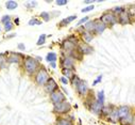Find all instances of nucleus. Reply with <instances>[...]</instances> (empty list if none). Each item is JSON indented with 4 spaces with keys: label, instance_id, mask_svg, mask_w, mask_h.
<instances>
[{
    "label": "nucleus",
    "instance_id": "nucleus-36",
    "mask_svg": "<svg viewBox=\"0 0 135 125\" xmlns=\"http://www.w3.org/2000/svg\"><path fill=\"white\" fill-rule=\"evenodd\" d=\"M87 21H88V17H84V18H82L80 22L78 23V25H82V24H84V23H86Z\"/></svg>",
    "mask_w": 135,
    "mask_h": 125
},
{
    "label": "nucleus",
    "instance_id": "nucleus-33",
    "mask_svg": "<svg viewBox=\"0 0 135 125\" xmlns=\"http://www.w3.org/2000/svg\"><path fill=\"white\" fill-rule=\"evenodd\" d=\"M93 9H94V6H89V7H86V8H84V9H82V12H83V13H85V12L92 11Z\"/></svg>",
    "mask_w": 135,
    "mask_h": 125
},
{
    "label": "nucleus",
    "instance_id": "nucleus-41",
    "mask_svg": "<svg viewBox=\"0 0 135 125\" xmlns=\"http://www.w3.org/2000/svg\"><path fill=\"white\" fill-rule=\"evenodd\" d=\"M15 23H16V25H18V24H19V19L16 18V19H15Z\"/></svg>",
    "mask_w": 135,
    "mask_h": 125
},
{
    "label": "nucleus",
    "instance_id": "nucleus-18",
    "mask_svg": "<svg viewBox=\"0 0 135 125\" xmlns=\"http://www.w3.org/2000/svg\"><path fill=\"white\" fill-rule=\"evenodd\" d=\"M5 6H6V9H9V10H14V9H16L17 8V2H15V1H7L5 3Z\"/></svg>",
    "mask_w": 135,
    "mask_h": 125
},
{
    "label": "nucleus",
    "instance_id": "nucleus-35",
    "mask_svg": "<svg viewBox=\"0 0 135 125\" xmlns=\"http://www.w3.org/2000/svg\"><path fill=\"white\" fill-rule=\"evenodd\" d=\"M114 12H116V13H122V12H124V9H122V8H115L114 9Z\"/></svg>",
    "mask_w": 135,
    "mask_h": 125
},
{
    "label": "nucleus",
    "instance_id": "nucleus-43",
    "mask_svg": "<svg viewBox=\"0 0 135 125\" xmlns=\"http://www.w3.org/2000/svg\"><path fill=\"white\" fill-rule=\"evenodd\" d=\"M84 3H93V1H88V0H87V1H84Z\"/></svg>",
    "mask_w": 135,
    "mask_h": 125
},
{
    "label": "nucleus",
    "instance_id": "nucleus-37",
    "mask_svg": "<svg viewBox=\"0 0 135 125\" xmlns=\"http://www.w3.org/2000/svg\"><path fill=\"white\" fill-rule=\"evenodd\" d=\"M101 78H102V76H99V77L96 79V80H95V81L93 82V84H94V86H96V84L97 83H99V81H100V80H101Z\"/></svg>",
    "mask_w": 135,
    "mask_h": 125
},
{
    "label": "nucleus",
    "instance_id": "nucleus-10",
    "mask_svg": "<svg viewBox=\"0 0 135 125\" xmlns=\"http://www.w3.org/2000/svg\"><path fill=\"white\" fill-rule=\"evenodd\" d=\"M74 47H76V45H74L73 43H71L70 41H68V40H66V41L63 42V45H62L63 49L68 50L69 52H71L72 50H74Z\"/></svg>",
    "mask_w": 135,
    "mask_h": 125
},
{
    "label": "nucleus",
    "instance_id": "nucleus-30",
    "mask_svg": "<svg viewBox=\"0 0 135 125\" xmlns=\"http://www.w3.org/2000/svg\"><path fill=\"white\" fill-rule=\"evenodd\" d=\"M41 24H42V22L37 21V19H31V21L29 22L30 26H32V25H41Z\"/></svg>",
    "mask_w": 135,
    "mask_h": 125
},
{
    "label": "nucleus",
    "instance_id": "nucleus-17",
    "mask_svg": "<svg viewBox=\"0 0 135 125\" xmlns=\"http://www.w3.org/2000/svg\"><path fill=\"white\" fill-rule=\"evenodd\" d=\"M46 60L47 61H49L50 63L54 62L55 60H57V54H54V52H49V54L47 55V57H46Z\"/></svg>",
    "mask_w": 135,
    "mask_h": 125
},
{
    "label": "nucleus",
    "instance_id": "nucleus-21",
    "mask_svg": "<svg viewBox=\"0 0 135 125\" xmlns=\"http://www.w3.org/2000/svg\"><path fill=\"white\" fill-rule=\"evenodd\" d=\"M62 73H63V75H64L65 77H67V78L72 77V71L69 70V68H63Z\"/></svg>",
    "mask_w": 135,
    "mask_h": 125
},
{
    "label": "nucleus",
    "instance_id": "nucleus-1",
    "mask_svg": "<svg viewBox=\"0 0 135 125\" xmlns=\"http://www.w3.org/2000/svg\"><path fill=\"white\" fill-rule=\"evenodd\" d=\"M37 61L35 60L34 58H31V57H28L26 60H25V67H26V70L28 73H30V74H32L34 73L35 71H36V68H37Z\"/></svg>",
    "mask_w": 135,
    "mask_h": 125
},
{
    "label": "nucleus",
    "instance_id": "nucleus-29",
    "mask_svg": "<svg viewBox=\"0 0 135 125\" xmlns=\"http://www.w3.org/2000/svg\"><path fill=\"white\" fill-rule=\"evenodd\" d=\"M41 16L44 18V21H46V22H48L49 18H50V17H49V14L47 13V12H43V13L41 14Z\"/></svg>",
    "mask_w": 135,
    "mask_h": 125
},
{
    "label": "nucleus",
    "instance_id": "nucleus-19",
    "mask_svg": "<svg viewBox=\"0 0 135 125\" xmlns=\"http://www.w3.org/2000/svg\"><path fill=\"white\" fill-rule=\"evenodd\" d=\"M57 125H72V123L66 119H59L57 121Z\"/></svg>",
    "mask_w": 135,
    "mask_h": 125
},
{
    "label": "nucleus",
    "instance_id": "nucleus-5",
    "mask_svg": "<svg viewBox=\"0 0 135 125\" xmlns=\"http://www.w3.org/2000/svg\"><path fill=\"white\" fill-rule=\"evenodd\" d=\"M51 100L53 102V104H59V103L65 102V96L61 91H57L51 93Z\"/></svg>",
    "mask_w": 135,
    "mask_h": 125
},
{
    "label": "nucleus",
    "instance_id": "nucleus-2",
    "mask_svg": "<svg viewBox=\"0 0 135 125\" xmlns=\"http://www.w3.org/2000/svg\"><path fill=\"white\" fill-rule=\"evenodd\" d=\"M70 110V105L66 102H62L59 104H54V111L59 113H65Z\"/></svg>",
    "mask_w": 135,
    "mask_h": 125
},
{
    "label": "nucleus",
    "instance_id": "nucleus-28",
    "mask_svg": "<svg viewBox=\"0 0 135 125\" xmlns=\"http://www.w3.org/2000/svg\"><path fill=\"white\" fill-rule=\"evenodd\" d=\"M12 28H13V25H12V23H11V22L4 24V29H5V31H10V30H12Z\"/></svg>",
    "mask_w": 135,
    "mask_h": 125
},
{
    "label": "nucleus",
    "instance_id": "nucleus-31",
    "mask_svg": "<svg viewBox=\"0 0 135 125\" xmlns=\"http://www.w3.org/2000/svg\"><path fill=\"white\" fill-rule=\"evenodd\" d=\"M1 22L3 24H6V23H9L10 22V16L9 15H5V16H3V17L1 18Z\"/></svg>",
    "mask_w": 135,
    "mask_h": 125
},
{
    "label": "nucleus",
    "instance_id": "nucleus-32",
    "mask_svg": "<svg viewBox=\"0 0 135 125\" xmlns=\"http://www.w3.org/2000/svg\"><path fill=\"white\" fill-rule=\"evenodd\" d=\"M67 0H58L57 1V5L58 6H65V5H67Z\"/></svg>",
    "mask_w": 135,
    "mask_h": 125
},
{
    "label": "nucleus",
    "instance_id": "nucleus-15",
    "mask_svg": "<svg viewBox=\"0 0 135 125\" xmlns=\"http://www.w3.org/2000/svg\"><path fill=\"white\" fill-rule=\"evenodd\" d=\"M6 61L9 62V63H19V58H18V56H17V55L12 54L10 57L6 59Z\"/></svg>",
    "mask_w": 135,
    "mask_h": 125
},
{
    "label": "nucleus",
    "instance_id": "nucleus-13",
    "mask_svg": "<svg viewBox=\"0 0 135 125\" xmlns=\"http://www.w3.org/2000/svg\"><path fill=\"white\" fill-rule=\"evenodd\" d=\"M119 120H120V123H121L122 125H130V124L133 123V116L131 115L130 113H129L128 115L124 116V118H120Z\"/></svg>",
    "mask_w": 135,
    "mask_h": 125
},
{
    "label": "nucleus",
    "instance_id": "nucleus-22",
    "mask_svg": "<svg viewBox=\"0 0 135 125\" xmlns=\"http://www.w3.org/2000/svg\"><path fill=\"white\" fill-rule=\"evenodd\" d=\"M110 119L112 122H116L117 119H118V113H117V109H115L113 110V112L110 114Z\"/></svg>",
    "mask_w": 135,
    "mask_h": 125
},
{
    "label": "nucleus",
    "instance_id": "nucleus-4",
    "mask_svg": "<svg viewBox=\"0 0 135 125\" xmlns=\"http://www.w3.org/2000/svg\"><path fill=\"white\" fill-rule=\"evenodd\" d=\"M100 22H102L104 25H106V24L115 25V24L117 23L116 17L114 16V14H104V15H102L101 18H100Z\"/></svg>",
    "mask_w": 135,
    "mask_h": 125
},
{
    "label": "nucleus",
    "instance_id": "nucleus-34",
    "mask_svg": "<svg viewBox=\"0 0 135 125\" xmlns=\"http://www.w3.org/2000/svg\"><path fill=\"white\" fill-rule=\"evenodd\" d=\"M79 81H80V79H79L77 76H73V79H72V83L74 84V86H77V84L79 83Z\"/></svg>",
    "mask_w": 135,
    "mask_h": 125
},
{
    "label": "nucleus",
    "instance_id": "nucleus-44",
    "mask_svg": "<svg viewBox=\"0 0 135 125\" xmlns=\"http://www.w3.org/2000/svg\"><path fill=\"white\" fill-rule=\"evenodd\" d=\"M0 31H1V28H0Z\"/></svg>",
    "mask_w": 135,
    "mask_h": 125
},
{
    "label": "nucleus",
    "instance_id": "nucleus-39",
    "mask_svg": "<svg viewBox=\"0 0 135 125\" xmlns=\"http://www.w3.org/2000/svg\"><path fill=\"white\" fill-rule=\"evenodd\" d=\"M18 48H19V49H21V50H23L26 47H25V45H23L22 43H20V44H18Z\"/></svg>",
    "mask_w": 135,
    "mask_h": 125
},
{
    "label": "nucleus",
    "instance_id": "nucleus-38",
    "mask_svg": "<svg viewBox=\"0 0 135 125\" xmlns=\"http://www.w3.org/2000/svg\"><path fill=\"white\" fill-rule=\"evenodd\" d=\"M61 81L64 83V84H67V83H68V79H67L66 77H62L61 78Z\"/></svg>",
    "mask_w": 135,
    "mask_h": 125
},
{
    "label": "nucleus",
    "instance_id": "nucleus-11",
    "mask_svg": "<svg viewBox=\"0 0 135 125\" xmlns=\"http://www.w3.org/2000/svg\"><path fill=\"white\" fill-rule=\"evenodd\" d=\"M117 113H118V118L120 119V118H124V116L126 115H128L130 113V109H129V107H120L119 109H117Z\"/></svg>",
    "mask_w": 135,
    "mask_h": 125
},
{
    "label": "nucleus",
    "instance_id": "nucleus-3",
    "mask_svg": "<svg viewBox=\"0 0 135 125\" xmlns=\"http://www.w3.org/2000/svg\"><path fill=\"white\" fill-rule=\"evenodd\" d=\"M48 79H49V77H48V74H47L46 70L45 68H42V70L38 72V74L36 75V82L43 86V84H46V82L48 81Z\"/></svg>",
    "mask_w": 135,
    "mask_h": 125
},
{
    "label": "nucleus",
    "instance_id": "nucleus-16",
    "mask_svg": "<svg viewBox=\"0 0 135 125\" xmlns=\"http://www.w3.org/2000/svg\"><path fill=\"white\" fill-rule=\"evenodd\" d=\"M92 109H93V111L95 112V113H99V112L101 111V109H102V105L99 104L98 102H96V103H94L92 105Z\"/></svg>",
    "mask_w": 135,
    "mask_h": 125
},
{
    "label": "nucleus",
    "instance_id": "nucleus-26",
    "mask_svg": "<svg viewBox=\"0 0 135 125\" xmlns=\"http://www.w3.org/2000/svg\"><path fill=\"white\" fill-rule=\"evenodd\" d=\"M73 19H76V16H69V17L63 19V21H62V25H67V24H69L70 22H72Z\"/></svg>",
    "mask_w": 135,
    "mask_h": 125
},
{
    "label": "nucleus",
    "instance_id": "nucleus-8",
    "mask_svg": "<svg viewBox=\"0 0 135 125\" xmlns=\"http://www.w3.org/2000/svg\"><path fill=\"white\" fill-rule=\"evenodd\" d=\"M79 51L83 55H88L90 52H93V48L88 45H86V44H81V45L79 46Z\"/></svg>",
    "mask_w": 135,
    "mask_h": 125
},
{
    "label": "nucleus",
    "instance_id": "nucleus-25",
    "mask_svg": "<svg viewBox=\"0 0 135 125\" xmlns=\"http://www.w3.org/2000/svg\"><path fill=\"white\" fill-rule=\"evenodd\" d=\"M85 28H86V30H88V32L89 31H93L94 28H95V22H88V23H86Z\"/></svg>",
    "mask_w": 135,
    "mask_h": 125
},
{
    "label": "nucleus",
    "instance_id": "nucleus-6",
    "mask_svg": "<svg viewBox=\"0 0 135 125\" xmlns=\"http://www.w3.org/2000/svg\"><path fill=\"white\" fill-rule=\"evenodd\" d=\"M45 89H46L47 92H49V93H53V92H55V90L58 89V84L52 78H49L48 81L46 82Z\"/></svg>",
    "mask_w": 135,
    "mask_h": 125
},
{
    "label": "nucleus",
    "instance_id": "nucleus-14",
    "mask_svg": "<svg viewBox=\"0 0 135 125\" xmlns=\"http://www.w3.org/2000/svg\"><path fill=\"white\" fill-rule=\"evenodd\" d=\"M119 21H120L121 24H129L130 23L129 13H126L125 11L122 12V13H120V16H119Z\"/></svg>",
    "mask_w": 135,
    "mask_h": 125
},
{
    "label": "nucleus",
    "instance_id": "nucleus-40",
    "mask_svg": "<svg viewBox=\"0 0 135 125\" xmlns=\"http://www.w3.org/2000/svg\"><path fill=\"white\" fill-rule=\"evenodd\" d=\"M50 65H51V66H52V67H53V68H54V67H55V66H57V64H55V63H54V62H51V63H50Z\"/></svg>",
    "mask_w": 135,
    "mask_h": 125
},
{
    "label": "nucleus",
    "instance_id": "nucleus-23",
    "mask_svg": "<svg viewBox=\"0 0 135 125\" xmlns=\"http://www.w3.org/2000/svg\"><path fill=\"white\" fill-rule=\"evenodd\" d=\"M97 102L101 105H103V103H104V92L103 91H100L98 93V100Z\"/></svg>",
    "mask_w": 135,
    "mask_h": 125
},
{
    "label": "nucleus",
    "instance_id": "nucleus-42",
    "mask_svg": "<svg viewBox=\"0 0 135 125\" xmlns=\"http://www.w3.org/2000/svg\"><path fill=\"white\" fill-rule=\"evenodd\" d=\"M15 34H10V35H7V38H13Z\"/></svg>",
    "mask_w": 135,
    "mask_h": 125
},
{
    "label": "nucleus",
    "instance_id": "nucleus-20",
    "mask_svg": "<svg viewBox=\"0 0 135 125\" xmlns=\"http://www.w3.org/2000/svg\"><path fill=\"white\" fill-rule=\"evenodd\" d=\"M83 39H84V41L86 43H89L93 40V35L90 34V32L86 31V32H84V34H83Z\"/></svg>",
    "mask_w": 135,
    "mask_h": 125
},
{
    "label": "nucleus",
    "instance_id": "nucleus-12",
    "mask_svg": "<svg viewBox=\"0 0 135 125\" xmlns=\"http://www.w3.org/2000/svg\"><path fill=\"white\" fill-rule=\"evenodd\" d=\"M104 29H105V25L102 22H100V21L95 22V28H94L95 31H97L98 33H102L104 31Z\"/></svg>",
    "mask_w": 135,
    "mask_h": 125
},
{
    "label": "nucleus",
    "instance_id": "nucleus-24",
    "mask_svg": "<svg viewBox=\"0 0 135 125\" xmlns=\"http://www.w3.org/2000/svg\"><path fill=\"white\" fill-rule=\"evenodd\" d=\"M6 65V59L3 55H0V68H4Z\"/></svg>",
    "mask_w": 135,
    "mask_h": 125
},
{
    "label": "nucleus",
    "instance_id": "nucleus-7",
    "mask_svg": "<svg viewBox=\"0 0 135 125\" xmlns=\"http://www.w3.org/2000/svg\"><path fill=\"white\" fill-rule=\"evenodd\" d=\"M77 90L79 91V93L84 95L87 93V91H88V88H87V84L85 81H79V83L77 84Z\"/></svg>",
    "mask_w": 135,
    "mask_h": 125
},
{
    "label": "nucleus",
    "instance_id": "nucleus-9",
    "mask_svg": "<svg viewBox=\"0 0 135 125\" xmlns=\"http://www.w3.org/2000/svg\"><path fill=\"white\" fill-rule=\"evenodd\" d=\"M62 65L64 66V68H69V70L73 68V60H72V58L66 57L64 60H63Z\"/></svg>",
    "mask_w": 135,
    "mask_h": 125
},
{
    "label": "nucleus",
    "instance_id": "nucleus-27",
    "mask_svg": "<svg viewBox=\"0 0 135 125\" xmlns=\"http://www.w3.org/2000/svg\"><path fill=\"white\" fill-rule=\"evenodd\" d=\"M45 41H46V35L45 34H42L41 37H39L38 41H37V45H43V44L45 43Z\"/></svg>",
    "mask_w": 135,
    "mask_h": 125
}]
</instances>
